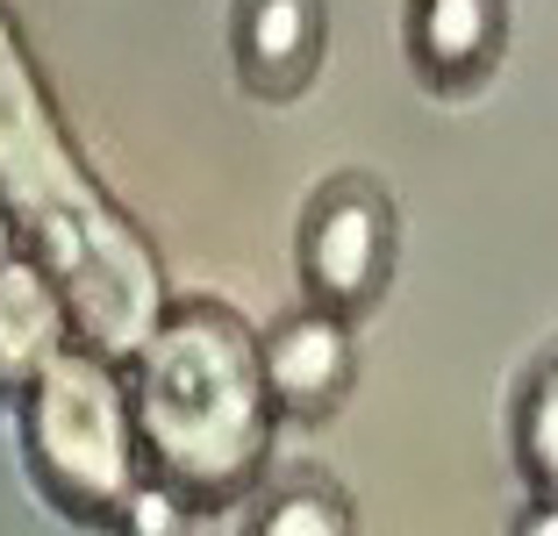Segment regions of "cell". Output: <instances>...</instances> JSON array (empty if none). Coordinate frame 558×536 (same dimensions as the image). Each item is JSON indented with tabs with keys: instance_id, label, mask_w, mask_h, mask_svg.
I'll return each mask as SVG.
<instances>
[{
	"instance_id": "8fae6325",
	"label": "cell",
	"mask_w": 558,
	"mask_h": 536,
	"mask_svg": "<svg viewBox=\"0 0 558 536\" xmlns=\"http://www.w3.org/2000/svg\"><path fill=\"white\" fill-rule=\"evenodd\" d=\"M509 536H558V494H530V501L515 508Z\"/></svg>"
},
{
	"instance_id": "30bf717a",
	"label": "cell",
	"mask_w": 558,
	"mask_h": 536,
	"mask_svg": "<svg viewBox=\"0 0 558 536\" xmlns=\"http://www.w3.org/2000/svg\"><path fill=\"white\" fill-rule=\"evenodd\" d=\"M194 522H201V508L186 501L165 472H144V479L130 487V501L116 508V522H108L100 536H194Z\"/></svg>"
},
{
	"instance_id": "9c48e42d",
	"label": "cell",
	"mask_w": 558,
	"mask_h": 536,
	"mask_svg": "<svg viewBox=\"0 0 558 536\" xmlns=\"http://www.w3.org/2000/svg\"><path fill=\"white\" fill-rule=\"evenodd\" d=\"M509 458L530 494H558V351H544L523 373L509 407Z\"/></svg>"
},
{
	"instance_id": "52a82bcc",
	"label": "cell",
	"mask_w": 558,
	"mask_h": 536,
	"mask_svg": "<svg viewBox=\"0 0 558 536\" xmlns=\"http://www.w3.org/2000/svg\"><path fill=\"white\" fill-rule=\"evenodd\" d=\"M72 351V308L58 279L29 251H0V401H29V387Z\"/></svg>"
},
{
	"instance_id": "7a4b0ae2",
	"label": "cell",
	"mask_w": 558,
	"mask_h": 536,
	"mask_svg": "<svg viewBox=\"0 0 558 536\" xmlns=\"http://www.w3.org/2000/svg\"><path fill=\"white\" fill-rule=\"evenodd\" d=\"M22 465L36 494L80 529H108L130 487L150 472L136 393L100 351L72 343L22 401Z\"/></svg>"
},
{
	"instance_id": "5b68a950",
	"label": "cell",
	"mask_w": 558,
	"mask_h": 536,
	"mask_svg": "<svg viewBox=\"0 0 558 536\" xmlns=\"http://www.w3.org/2000/svg\"><path fill=\"white\" fill-rule=\"evenodd\" d=\"M401 50L423 94L473 100L509 58V0H401Z\"/></svg>"
},
{
	"instance_id": "3957f363",
	"label": "cell",
	"mask_w": 558,
	"mask_h": 536,
	"mask_svg": "<svg viewBox=\"0 0 558 536\" xmlns=\"http://www.w3.org/2000/svg\"><path fill=\"white\" fill-rule=\"evenodd\" d=\"M395 258H401V215L373 172H337L308 194L294 229L301 301L344 315V322H365L395 287Z\"/></svg>"
},
{
	"instance_id": "277c9868",
	"label": "cell",
	"mask_w": 558,
	"mask_h": 536,
	"mask_svg": "<svg viewBox=\"0 0 558 536\" xmlns=\"http://www.w3.org/2000/svg\"><path fill=\"white\" fill-rule=\"evenodd\" d=\"M258 373H265V393H272L279 423H329V415L351 401V387H359L351 322L315 308V301L287 308L279 322H265V337H258Z\"/></svg>"
},
{
	"instance_id": "6da1fadb",
	"label": "cell",
	"mask_w": 558,
	"mask_h": 536,
	"mask_svg": "<svg viewBox=\"0 0 558 536\" xmlns=\"http://www.w3.org/2000/svg\"><path fill=\"white\" fill-rule=\"evenodd\" d=\"M136 429L150 472H165L201 515L236 508L265 472L279 407L258 373V337L215 301H186L158 322L136 373Z\"/></svg>"
},
{
	"instance_id": "ba28073f",
	"label": "cell",
	"mask_w": 558,
	"mask_h": 536,
	"mask_svg": "<svg viewBox=\"0 0 558 536\" xmlns=\"http://www.w3.org/2000/svg\"><path fill=\"white\" fill-rule=\"evenodd\" d=\"M244 536H359V508L329 472H287L251 501Z\"/></svg>"
},
{
	"instance_id": "8992f818",
	"label": "cell",
	"mask_w": 558,
	"mask_h": 536,
	"mask_svg": "<svg viewBox=\"0 0 558 536\" xmlns=\"http://www.w3.org/2000/svg\"><path fill=\"white\" fill-rule=\"evenodd\" d=\"M329 0H236L230 8V65L236 86L265 108H287L323 80Z\"/></svg>"
}]
</instances>
